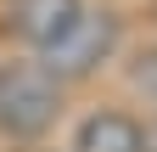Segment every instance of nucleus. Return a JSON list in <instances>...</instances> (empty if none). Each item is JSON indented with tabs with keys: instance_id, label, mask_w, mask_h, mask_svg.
Returning <instances> with one entry per match:
<instances>
[{
	"instance_id": "f257e3e1",
	"label": "nucleus",
	"mask_w": 157,
	"mask_h": 152,
	"mask_svg": "<svg viewBox=\"0 0 157 152\" xmlns=\"http://www.w3.org/2000/svg\"><path fill=\"white\" fill-rule=\"evenodd\" d=\"M62 118V85L39 62H11L0 68V130L11 141H34Z\"/></svg>"
},
{
	"instance_id": "f03ea898",
	"label": "nucleus",
	"mask_w": 157,
	"mask_h": 152,
	"mask_svg": "<svg viewBox=\"0 0 157 152\" xmlns=\"http://www.w3.org/2000/svg\"><path fill=\"white\" fill-rule=\"evenodd\" d=\"M112 45H118V17L107 6H84L62 40H51L39 51V68H45L56 85H73V79H84V73L101 68L112 56Z\"/></svg>"
},
{
	"instance_id": "7ed1b4c3",
	"label": "nucleus",
	"mask_w": 157,
	"mask_h": 152,
	"mask_svg": "<svg viewBox=\"0 0 157 152\" xmlns=\"http://www.w3.org/2000/svg\"><path fill=\"white\" fill-rule=\"evenodd\" d=\"M78 11H84L78 0H11L6 6V28L17 34V40H28L34 51H45L51 40H62V34L73 28Z\"/></svg>"
},
{
	"instance_id": "20e7f679",
	"label": "nucleus",
	"mask_w": 157,
	"mask_h": 152,
	"mask_svg": "<svg viewBox=\"0 0 157 152\" xmlns=\"http://www.w3.org/2000/svg\"><path fill=\"white\" fill-rule=\"evenodd\" d=\"M73 152H146V130L118 107H101L78 124L73 135Z\"/></svg>"
}]
</instances>
